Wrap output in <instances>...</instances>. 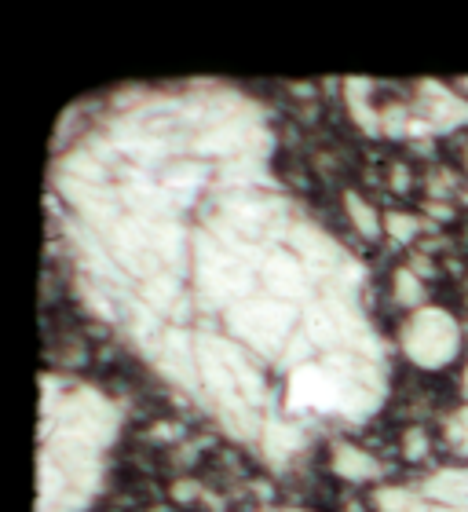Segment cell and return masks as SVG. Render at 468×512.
<instances>
[]
</instances>
